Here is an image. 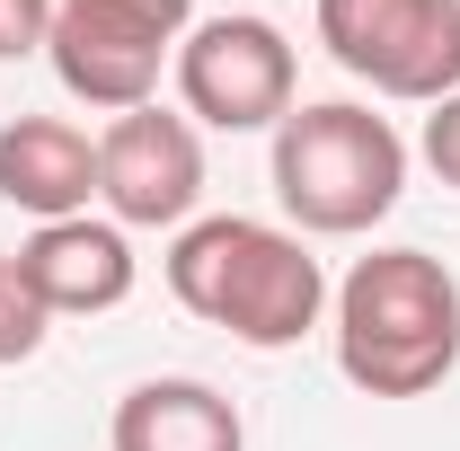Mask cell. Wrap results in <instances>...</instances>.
Segmentation results:
<instances>
[{
    "mask_svg": "<svg viewBox=\"0 0 460 451\" xmlns=\"http://www.w3.org/2000/svg\"><path fill=\"white\" fill-rule=\"evenodd\" d=\"M45 36H54V0H0V62L45 54Z\"/></svg>",
    "mask_w": 460,
    "mask_h": 451,
    "instance_id": "7c38bea8",
    "label": "cell"
},
{
    "mask_svg": "<svg viewBox=\"0 0 460 451\" xmlns=\"http://www.w3.org/2000/svg\"><path fill=\"white\" fill-rule=\"evenodd\" d=\"M195 27V0H54L45 62L98 115H133L160 98V71Z\"/></svg>",
    "mask_w": 460,
    "mask_h": 451,
    "instance_id": "277c9868",
    "label": "cell"
},
{
    "mask_svg": "<svg viewBox=\"0 0 460 451\" xmlns=\"http://www.w3.org/2000/svg\"><path fill=\"white\" fill-rule=\"evenodd\" d=\"M169 292L186 319L222 328V337L284 354L328 319V275L310 257V239L257 213H204L169 239Z\"/></svg>",
    "mask_w": 460,
    "mask_h": 451,
    "instance_id": "6da1fadb",
    "label": "cell"
},
{
    "mask_svg": "<svg viewBox=\"0 0 460 451\" xmlns=\"http://www.w3.org/2000/svg\"><path fill=\"white\" fill-rule=\"evenodd\" d=\"M0 195L27 222H80L98 204V142L71 115H9L0 124Z\"/></svg>",
    "mask_w": 460,
    "mask_h": 451,
    "instance_id": "9c48e42d",
    "label": "cell"
},
{
    "mask_svg": "<svg viewBox=\"0 0 460 451\" xmlns=\"http://www.w3.org/2000/svg\"><path fill=\"white\" fill-rule=\"evenodd\" d=\"M337 372L363 398H425L460 372V275L425 248H372L328 292Z\"/></svg>",
    "mask_w": 460,
    "mask_h": 451,
    "instance_id": "7a4b0ae2",
    "label": "cell"
},
{
    "mask_svg": "<svg viewBox=\"0 0 460 451\" xmlns=\"http://www.w3.org/2000/svg\"><path fill=\"white\" fill-rule=\"evenodd\" d=\"M115 451H248V425L213 381H186V372H160V381H133L115 398Z\"/></svg>",
    "mask_w": 460,
    "mask_h": 451,
    "instance_id": "30bf717a",
    "label": "cell"
},
{
    "mask_svg": "<svg viewBox=\"0 0 460 451\" xmlns=\"http://www.w3.org/2000/svg\"><path fill=\"white\" fill-rule=\"evenodd\" d=\"M177 107L204 133H275L292 115V89H301V54L275 18L257 9H230V18H195L186 45H177Z\"/></svg>",
    "mask_w": 460,
    "mask_h": 451,
    "instance_id": "5b68a950",
    "label": "cell"
},
{
    "mask_svg": "<svg viewBox=\"0 0 460 451\" xmlns=\"http://www.w3.org/2000/svg\"><path fill=\"white\" fill-rule=\"evenodd\" d=\"M425 169H434V177L460 195V89H452L434 115H425Z\"/></svg>",
    "mask_w": 460,
    "mask_h": 451,
    "instance_id": "4fadbf2b",
    "label": "cell"
},
{
    "mask_svg": "<svg viewBox=\"0 0 460 451\" xmlns=\"http://www.w3.org/2000/svg\"><path fill=\"white\" fill-rule=\"evenodd\" d=\"M407 195V142L390 115L319 98L275 124V204L301 239H363Z\"/></svg>",
    "mask_w": 460,
    "mask_h": 451,
    "instance_id": "3957f363",
    "label": "cell"
},
{
    "mask_svg": "<svg viewBox=\"0 0 460 451\" xmlns=\"http://www.w3.org/2000/svg\"><path fill=\"white\" fill-rule=\"evenodd\" d=\"M319 45L381 98L443 107L460 89V0H319Z\"/></svg>",
    "mask_w": 460,
    "mask_h": 451,
    "instance_id": "8992f818",
    "label": "cell"
},
{
    "mask_svg": "<svg viewBox=\"0 0 460 451\" xmlns=\"http://www.w3.org/2000/svg\"><path fill=\"white\" fill-rule=\"evenodd\" d=\"M18 275L36 283V301H45L54 319H98V310H124V301H133L142 257H133V239L115 222L80 213V222H36L27 230Z\"/></svg>",
    "mask_w": 460,
    "mask_h": 451,
    "instance_id": "ba28073f",
    "label": "cell"
},
{
    "mask_svg": "<svg viewBox=\"0 0 460 451\" xmlns=\"http://www.w3.org/2000/svg\"><path fill=\"white\" fill-rule=\"evenodd\" d=\"M45 328H54V310L36 301V283L18 275V257H0V372L27 363V354L45 345Z\"/></svg>",
    "mask_w": 460,
    "mask_h": 451,
    "instance_id": "8fae6325",
    "label": "cell"
},
{
    "mask_svg": "<svg viewBox=\"0 0 460 451\" xmlns=\"http://www.w3.org/2000/svg\"><path fill=\"white\" fill-rule=\"evenodd\" d=\"M98 204L115 230H186L204 204V133L177 107H133L98 133Z\"/></svg>",
    "mask_w": 460,
    "mask_h": 451,
    "instance_id": "52a82bcc",
    "label": "cell"
}]
</instances>
